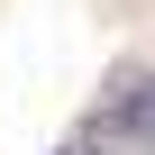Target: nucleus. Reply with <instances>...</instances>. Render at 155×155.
Instances as JSON below:
<instances>
[{
  "instance_id": "obj_1",
  "label": "nucleus",
  "mask_w": 155,
  "mask_h": 155,
  "mask_svg": "<svg viewBox=\"0 0 155 155\" xmlns=\"http://www.w3.org/2000/svg\"><path fill=\"white\" fill-rule=\"evenodd\" d=\"M101 137H155V73L119 82V101L101 110Z\"/></svg>"
},
{
  "instance_id": "obj_2",
  "label": "nucleus",
  "mask_w": 155,
  "mask_h": 155,
  "mask_svg": "<svg viewBox=\"0 0 155 155\" xmlns=\"http://www.w3.org/2000/svg\"><path fill=\"white\" fill-rule=\"evenodd\" d=\"M64 155H110V137H73V146H64Z\"/></svg>"
}]
</instances>
